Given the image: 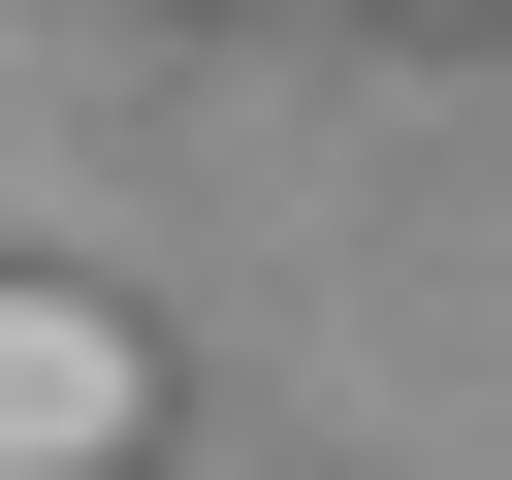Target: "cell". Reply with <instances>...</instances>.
<instances>
[{"label":"cell","mask_w":512,"mask_h":480,"mask_svg":"<svg viewBox=\"0 0 512 480\" xmlns=\"http://www.w3.org/2000/svg\"><path fill=\"white\" fill-rule=\"evenodd\" d=\"M128 448H160V352L96 288H0V480H128Z\"/></svg>","instance_id":"cell-1"}]
</instances>
